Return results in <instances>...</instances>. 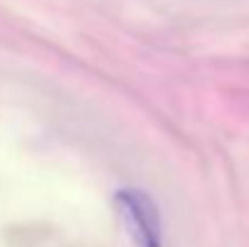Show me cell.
<instances>
[{"label": "cell", "mask_w": 249, "mask_h": 247, "mask_svg": "<svg viewBox=\"0 0 249 247\" xmlns=\"http://www.w3.org/2000/svg\"><path fill=\"white\" fill-rule=\"evenodd\" d=\"M116 206L136 247H162L160 211L143 189H121Z\"/></svg>", "instance_id": "cell-1"}]
</instances>
